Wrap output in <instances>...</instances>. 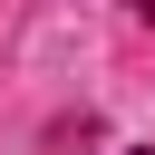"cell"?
I'll return each instance as SVG.
<instances>
[{
  "mask_svg": "<svg viewBox=\"0 0 155 155\" xmlns=\"http://www.w3.org/2000/svg\"><path fill=\"white\" fill-rule=\"evenodd\" d=\"M126 155H155V145H126Z\"/></svg>",
  "mask_w": 155,
  "mask_h": 155,
  "instance_id": "cell-1",
  "label": "cell"
}]
</instances>
